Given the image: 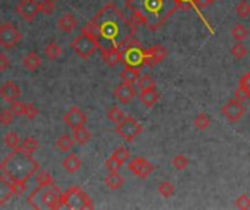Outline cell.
<instances>
[{
	"instance_id": "obj_1",
	"label": "cell",
	"mask_w": 250,
	"mask_h": 210,
	"mask_svg": "<svg viewBox=\"0 0 250 210\" xmlns=\"http://www.w3.org/2000/svg\"><path fill=\"white\" fill-rule=\"evenodd\" d=\"M82 32L95 41L100 51H107L120 48L125 42L135 37L136 25L129 20L114 3L110 1L103 6L91 20L86 22Z\"/></svg>"
},
{
	"instance_id": "obj_2",
	"label": "cell",
	"mask_w": 250,
	"mask_h": 210,
	"mask_svg": "<svg viewBox=\"0 0 250 210\" xmlns=\"http://www.w3.org/2000/svg\"><path fill=\"white\" fill-rule=\"evenodd\" d=\"M126 7L135 25L157 31L180 9V4L177 0H126Z\"/></svg>"
},
{
	"instance_id": "obj_3",
	"label": "cell",
	"mask_w": 250,
	"mask_h": 210,
	"mask_svg": "<svg viewBox=\"0 0 250 210\" xmlns=\"http://www.w3.org/2000/svg\"><path fill=\"white\" fill-rule=\"evenodd\" d=\"M40 171V164L32 155L23 152L21 148L13 149L0 164V172L10 180L21 196L26 190V183Z\"/></svg>"
},
{
	"instance_id": "obj_4",
	"label": "cell",
	"mask_w": 250,
	"mask_h": 210,
	"mask_svg": "<svg viewBox=\"0 0 250 210\" xmlns=\"http://www.w3.org/2000/svg\"><path fill=\"white\" fill-rule=\"evenodd\" d=\"M26 203L34 209H51L57 210L63 208L62 193L54 184L38 186L26 199Z\"/></svg>"
},
{
	"instance_id": "obj_5",
	"label": "cell",
	"mask_w": 250,
	"mask_h": 210,
	"mask_svg": "<svg viewBox=\"0 0 250 210\" xmlns=\"http://www.w3.org/2000/svg\"><path fill=\"white\" fill-rule=\"evenodd\" d=\"M120 51H122V63L125 66H130V67H136V69H141L145 66V63H144L145 48L135 37H132L127 42H125L120 47Z\"/></svg>"
},
{
	"instance_id": "obj_6",
	"label": "cell",
	"mask_w": 250,
	"mask_h": 210,
	"mask_svg": "<svg viewBox=\"0 0 250 210\" xmlns=\"http://www.w3.org/2000/svg\"><path fill=\"white\" fill-rule=\"evenodd\" d=\"M62 203L63 208H67L70 210L81 209H94V203L91 197L82 191L79 187H70L64 193H62Z\"/></svg>"
},
{
	"instance_id": "obj_7",
	"label": "cell",
	"mask_w": 250,
	"mask_h": 210,
	"mask_svg": "<svg viewBox=\"0 0 250 210\" xmlns=\"http://www.w3.org/2000/svg\"><path fill=\"white\" fill-rule=\"evenodd\" d=\"M142 124L133 117H125L119 124H116V133L126 142H133L142 133Z\"/></svg>"
},
{
	"instance_id": "obj_8",
	"label": "cell",
	"mask_w": 250,
	"mask_h": 210,
	"mask_svg": "<svg viewBox=\"0 0 250 210\" xmlns=\"http://www.w3.org/2000/svg\"><path fill=\"white\" fill-rule=\"evenodd\" d=\"M72 48H73V51H75L82 60H89V58L95 54V51L98 50L95 41H94L91 37H88L86 34H83V32H82L79 37H76V38L73 39Z\"/></svg>"
},
{
	"instance_id": "obj_9",
	"label": "cell",
	"mask_w": 250,
	"mask_h": 210,
	"mask_svg": "<svg viewBox=\"0 0 250 210\" xmlns=\"http://www.w3.org/2000/svg\"><path fill=\"white\" fill-rule=\"evenodd\" d=\"M221 114H223V117H224L227 121H230V123H237V121H240V120L245 117V114H246V107L243 105L242 101L233 98V99H230V101L221 108Z\"/></svg>"
},
{
	"instance_id": "obj_10",
	"label": "cell",
	"mask_w": 250,
	"mask_h": 210,
	"mask_svg": "<svg viewBox=\"0 0 250 210\" xmlns=\"http://www.w3.org/2000/svg\"><path fill=\"white\" fill-rule=\"evenodd\" d=\"M22 35L21 32L10 23H3L0 25V45L6 50L13 48L19 41Z\"/></svg>"
},
{
	"instance_id": "obj_11",
	"label": "cell",
	"mask_w": 250,
	"mask_h": 210,
	"mask_svg": "<svg viewBox=\"0 0 250 210\" xmlns=\"http://www.w3.org/2000/svg\"><path fill=\"white\" fill-rule=\"evenodd\" d=\"M127 170H129L133 175H136V177H139V178H148V177L155 171V165L151 164L148 159L139 158V156H138V158H133V159L129 161Z\"/></svg>"
},
{
	"instance_id": "obj_12",
	"label": "cell",
	"mask_w": 250,
	"mask_h": 210,
	"mask_svg": "<svg viewBox=\"0 0 250 210\" xmlns=\"http://www.w3.org/2000/svg\"><path fill=\"white\" fill-rule=\"evenodd\" d=\"M16 13L26 22H32L40 13V1L37 0H19L16 6Z\"/></svg>"
},
{
	"instance_id": "obj_13",
	"label": "cell",
	"mask_w": 250,
	"mask_h": 210,
	"mask_svg": "<svg viewBox=\"0 0 250 210\" xmlns=\"http://www.w3.org/2000/svg\"><path fill=\"white\" fill-rule=\"evenodd\" d=\"M86 120H88V118H86V114H85L81 108H78V107H72V108L63 115L64 124H66L69 129H72V130L85 126V124H86Z\"/></svg>"
},
{
	"instance_id": "obj_14",
	"label": "cell",
	"mask_w": 250,
	"mask_h": 210,
	"mask_svg": "<svg viewBox=\"0 0 250 210\" xmlns=\"http://www.w3.org/2000/svg\"><path fill=\"white\" fill-rule=\"evenodd\" d=\"M166 57H167V50L164 48V45L157 44V45H152V47L145 50V60H144V63L148 67H154L158 63H161Z\"/></svg>"
},
{
	"instance_id": "obj_15",
	"label": "cell",
	"mask_w": 250,
	"mask_h": 210,
	"mask_svg": "<svg viewBox=\"0 0 250 210\" xmlns=\"http://www.w3.org/2000/svg\"><path fill=\"white\" fill-rule=\"evenodd\" d=\"M113 95L116 96V99H117L119 102H122V104H129L138 94H136V89H135V86H133L132 83L123 82V83H120V85L114 89Z\"/></svg>"
},
{
	"instance_id": "obj_16",
	"label": "cell",
	"mask_w": 250,
	"mask_h": 210,
	"mask_svg": "<svg viewBox=\"0 0 250 210\" xmlns=\"http://www.w3.org/2000/svg\"><path fill=\"white\" fill-rule=\"evenodd\" d=\"M13 196H18V190L15 184L1 174L0 175V206H4Z\"/></svg>"
},
{
	"instance_id": "obj_17",
	"label": "cell",
	"mask_w": 250,
	"mask_h": 210,
	"mask_svg": "<svg viewBox=\"0 0 250 210\" xmlns=\"http://www.w3.org/2000/svg\"><path fill=\"white\" fill-rule=\"evenodd\" d=\"M21 96V89L19 86L12 82V80H7L1 88H0V98L6 102H13V101H18Z\"/></svg>"
},
{
	"instance_id": "obj_18",
	"label": "cell",
	"mask_w": 250,
	"mask_h": 210,
	"mask_svg": "<svg viewBox=\"0 0 250 210\" xmlns=\"http://www.w3.org/2000/svg\"><path fill=\"white\" fill-rule=\"evenodd\" d=\"M236 99L239 101H250V72H248L246 75L242 76V79L239 80V88L236 91V95H234Z\"/></svg>"
},
{
	"instance_id": "obj_19",
	"label": "cell",
	"mask_w": 250,
	"mask_h": 210,
	"mask_svg": "<svg viewBox=\"0 0 250 210\" xmlns=\"http://www.w3.org/2000/svg\"><path fill=\"white\" fill-rule=\"evenodd\" d=\"M57 26H59L60 31H63V32H66V34H70V32H73V31L76 29L78 20H76V18H75L72 13H64V15L59 19Z\"/></svg>"
},
{
	"instance_id": "obj_20",
	"label": "cell",
	"mask_w": 250,
	"mask_h": 210,
	"mask_svg": "<svg viewBox=\"0 0 250 210\" xmlns=\"http://www.w3.org/2000/svg\"><path fill=\"white\" fill-rule=\"evenodd\" d=\"M139 99L141 102L146 107V108H152L158 99H160V94L155 88H151V89H145V91H141V95H139Z\"/></svg>"
},
{
	"instance_id": "obj_21",
	"label": "cell",
	"mask_w": 250,
	"mask_h": 210,
	"mask_svg": "<svg viewBox=\"0 0 250 210\" xmlns=\"http://www.w3.org/2000/svg\"><path fill=\"white\" fill-rule=\"evenodd\" d=\"M41 63H42L41 57H40L37 53H34V51L28 53V54L22 58L23 67H25L26 70H29V72H37V70L41 67Z\"/></svg>"
},
{
	"instance_id": "obj_22",
	"label": "cell",
	"mask_w": 250,
	"mask_h": 210,
	"mask_svg": "<svg viewBox=\"0 0 250 210\" xmlns=\"http://www.w3.org/2000/svg\"><path fill=\"white\" fill-rule=\"evenodd\" d=\"M101 57L104 60V63L110 67H114L116 64L122 63V51L120 48H113V50H107V51H101Z\"/></svg>"
},
{
	"instance_id": "obj_23",
	"label": "cell",
	"mask_w": 250,
	"mask_h": 210,
	"mask_svg": "<svg viewBox=\"0 0 250 210\" xmlns=\"http://www.w3.org/2000/svg\"><path fill=\"white\" fill-rule=\"evenodd\" d=\"M63 168H64V171L66 172H69V174H75V172H78L79 170H81V167H82V161L76 156V155H73V153H70L69 156H66L64 158V161H63Z\"/></svg>"
},
{
	"instance_id": "obj_24",
	"label": "cell",
	"mask_w": 250,
	"mask_h": 210,
	"mask_svg": "<svg viewBox=\"0 0 250 210\" xmlns=\"http://www.w3.org/2000/svg\"><path fill=\"white\" fill-rule=\"evenodd\" d=\"M104 184L107 189L110 190H119L122 189V186L125 184V178L119 174V172H110L105 178H104Z\"/></svg>"
},
{
	"instance_id": "obj_25",
	"label": "cell",
	"mask_w": 250,
	"mask_h": 210,
	"mask_svg": "<svg viewBox=\"0 0 250 210\" xmlns=\"http://www.w3.org/2000/svg\"><path fill=\"white\" fill-rule=\"evenodd\" d=\"M139 76H141L139 69H136V67H130V66H125V69L120 72V77H122V80H123V82H127V83H132V85L138 82Z\"/></svg>"
},
{
	"instance_id": "obj_26",
	"label": "cell",
	"mask_w": 250,
	"mask_h": 210,
	"mask_svg": "<svg viewBox=\"0 0 250 210\" xmlns=\"http://www.w3.org/2000/svg\"><path fill=\"white\" fill-rule=\"evenodd\" d=\"M91 137H92V134H91V132H89L85 126L78 127V129L73 130V140H75V143H78L79 146L86 145V143L91 140Z\"/></svg>"
},
{
	"instance_id": "obj_27",
	"label": "cell",
	"mask_w": 250,
	"mask_h": 210,
	"mask_svg": "<svg viewBox=\"0 0 250 210\" xmlns=\"http://www.w3.org/2000/svg\"><path fill=\"white\" fill-rule=\"evenodd\" d=\"M179 1V4H180V9H192V10H195L196 13H198V16L202 19V22L205 23V26L209 29V32H214V29L209 26V23L207 22V19L201 15V9L198 7V3H196V0H177Z\"/></svg>"
},
{
	"instance_id": "obj_28",
	"label": "cell",
	"mask_w": 250,
	"mask_h": 210,
	"mask_svg": "<svg viewBox=\"0 0 250 210\" xmlns=\"http://www.w3.org/2000/svg\"><path fill=\"white\" fill-rule=\"evenodd\" d=\"M75 145V140H73V136H69V134H62L57 140H56V146L59 151L62 152H69Z\"/></svg>"
},
{
	"instance_id": "obj_29",
	"label": "cell",
	"mask_w": 250,
	"mask_h": 210,
	"mask_svg": "<svg viewBox=\"0 0 250 210\" xmlns=\"http://www.w3.org/2000/svg\"><path fill=\"white\" fill-rule=\"evenodd\" d=\"M231 37L234 38L236 42H243L248 37H249V31L245 25L237 23L231 28Z\"/></svg>"
},
{
	"instance_id": "obj_30",
	"label": "cell",
	"mask_w": 250,
	"mask_h": 210,
	"mask_svg": "<svg viewBox=\"0 0 250 210\" xmlns=\"http://www.w3.org/2000/svg\"><path fill=\"white\" fill-rule=\"evenodd\" d=\"M193 126L199 130V132H205L211 127V118L205 114V113H201L195 117L193 120Z\"/></svg>"
},
{
	"instance_id": "obj_31",
	"label": "cell",
	"mask_w": 250,
	"mask_h": 210,
	"mask_svg": "<svg viewBox=\"0 0 250 210\" xmlns=\"http://www.w3.org/2000/svg\"><path fill=\"white\" fill-rule=\"evenodd\" d=\"M3 142H4V146L12 151L21 146V139L16 132H7L3 137Z\"/></svg>"
},
{
	"instance_id": "obj_32",
	"label": "cell",
	"mask_w": 250,
	"mask_h": 210,
	"mask_svg": "<svg viewBox=\"0 0 250 210\" xmlns=\"http://www.w3.org/2000/svg\"><path fill=\"white\" fill-rule=\"evenodd\" d=\"M23 152L32 155L34 152H37V149L40 148V143L35 137H26L21 142V146H19Z\"/></svg>"
},
{
	"instance_id": "obj_33",
	"label": "cell",
	"mask_w": 250,
	"mask_h": 210,
	"mask_svg": "<svg viewBox=\"0 0 250 210\" xmlns=\"http://www.w3.org/2000/svg\"><path fill=\"white\" fill-rule=\"evenodd\" d=\"M44 53H45V56H47L50 60H56V58H59V57L62 56V48H60V45L56 44V42H48V44L44 47Z\"/></svg>"
},
{
	"instance_id": "obj_34",
	"label": "cell",
	"mask_w": 250,
	"mask_h": 210,
	"mask_svg": "<svg viewBox=\"0 0 250 210\" xmlns=\"http://www.w3.org/2000/svg\"><path fill=\"white\" fill-rule=\"evenodd\" d=\"M125 117H126L125 113H123L119 107H111V108L107 111V118H108V121H111L113 124H119Z\"/></svg>"
},
{
	"instance_id": "obj_35",
	"label": "cell",
	"mask_w": 250,
	"mask_h": 210,
	"mask_svg": "<svg viewBox=\"0 0 250 210\" xmlns=\"http://www.w3.org/2000/svg\"><path fill=\"white\" fill-rule=\"evenodd\" d=\"M189 164H190V161H189V158L186 156V155H176L174 158H173V161H171V165L174 167V170H177V171H185L188 167H189Z\"/></svg>"
},
{
	"instance_id": "obj_36",
	"label": "cell",
	"mask_w": 250,
	"mask_h": 210,
	"mask_svg": "<svg viewBox=\"0 0 250 210\" xmlns=\"http://www.w3.org/2000/svg\"><path fill=\"white\" fill-rule=\"evenodd\" d=\"M174 191H176V189H174V186H173L170 181H163V183H160V186H158V193H160V196H163L164 199L173 197V196H174Z\"/></svg>"
},
{
	"instance_id": "obj_37",
	"label": "cell",
	"mask_w": 250,
	"mask_h": 210,
	"mask_svg": "<svg viewBox=\"0 0 250 210\" xmlns=\"http://www.w3.org/2000/svg\"><path fill=\"white\" fill-rule=\"evenodd\" d=\"M136 83H138V86H139V89H141V91L155 88V80H154L149 75H141Z\"/></svg>"
},
{
	"instance_id": "obj_38",
	"label": "cell",
	"mask_w": 250,
	"mask_h": 210,
	"mask_svg": "<svg viewBox=\"0 0 250 210\" xmlns=\"http://www.w3.org/2000/svg\"><path fill=\"white\" fill-rule=\"evenodd\" d=\"M231 54H233V57H234L236 60H242V58L246 57L248 48H246V45H245L243 42H236V44L233 45V48H231Z\"/></svg>"
},
{
	"instance_id": "obj_39",
	"label": "cell",
	"mask_w": 250,
	"mask_h": 210,
	"mask_svg": "<svg viewBox=\"0 0 250 210\" xmlns=\"http://www.w3.org/2000/svg\"><path fill=\"white\" fill-rule=\"evenodd\" d=\"M236 13L239 18L242 19H248L250 16V4L248 0H242L237 6H236Z\"/></svg>"
},
{
	"instance_id": "obj_40",
	"label": "cell",
	"mask_w": 250,
	"mask_h": 210,
	"mask_svg": "<svg viewBox=\"0 0 250 210\" xmlns=\"http://www.w3.org/2000/svg\"><path fill=\"white\" fill-rule=\"evenodd\" d=\"M113 156L120 161L122 164H126L129 159H130V152L125 148V146H119L114 152H113Z\"/></svg>"
},
{
	"instance_id": "obj_41",
	"label": "cell",
	"mask_w": 250,
	"mask_h": 210,
	"mask_svg": "<svg viewBox=\"0 0 250 210\" xmlns=\"http://www.w3.org/2000/svg\"><path fill=\"white\" fill-rule=\"evenodd\" d=\"M13 118H15V114L12 113L10 108H4L0 111V124L1 126H4V127L10 126L13 123Z\"/></svg>"
},
{
	"instance_id": "obj_42",
	"label": "cell",
	"mask_w": 250,
	"mask_h": 210,
	"mask_svg": "<svg viewBox=\"0 0 250 210\" xmlns=\"http://www.w3.org/2000/svg\"><path fill=\"white\" fill-rule=\"evenodd\" d=\"M54 7H56L54 0H42V1H40V13H42V15H47V16L53 15Z\"/></svg>"
},
{
	"instance_id": "obj_43",
	"label": "cell",
	"mask_w": 250,
	"mask_h": 210,
	"mask_svg": "<svg viewBox=\"0 0 250 210\" xmlns=\"http://www.w3.org/2000/svg\"><path fill=\"white\" fill-rule=\"evenodd\" d=\"M37 183L38 186H48V184H53V177L50 172H45V171H38L37 172Z\"/></svg>"
},
{
	"instance_id": "obj_44",
	"label": "cell",
	"mask_w": 250,
	"mask_h": 210,
	"mask_svg": "<svg viewBox=\"0 0 250 210\" xmlns=\"http://www.w3.org/2000/svg\"><path fill=\"white\" fill-rule=\"evenodd\" d=\"M234 206H236L237 209H242V210L250 209V196L249 194H240V196L236 199V203H234Z\"/></svg>"
},
{
	"instance_id": "obj_45",
	"label": "cell",
	"mask_w": 250,
	"mask_h": 210,
	"mask_svg": "<svg viewBox=\"0 0 250 210\" xmlns=\"http://www.w3.org/2000/svg\"><path fill=\"white\" fill-rule=\"evenodd\" d=\"M122 165H123V164H122L120 161H117L113 155L105 161V168H107L110 172H119V170L122 168Z\"/></svg>"
},
{
	"instance_id": "obj_46",
	"label": "cell",
	"mask_w": 250,
	"mask_h": 210,
	"mask_svg": "<svg viewBox=\"0 0 250 210\" xmlns=\"http://www.w3.org/2000/svg\"><path fill=\"white\" fill-rule=\"evenodd\" d=\"M40 114L38 108L34 105V104H25V111H23V115L28 118V120H34L37 115Z\"/></svg>"
},
{
	"instance_id": "obj_47",
	"label": "cell",
	"mask_w": 250,
	"mask_h": 210,
	"mask_svg": "<svg viewBox=\"0 0 250 210\" xmlns=\"http://www.w3.org/2000/svg\"><path fill=\"white\" fill-rule=\"evenodd\" d=\"M10 110H12V113H13L16 117H21V115H23L25 104L21 102L19 99H18V101H13V102H10Z\"/></svg>"
},
{
	"instance_id": "obj_48",
	"label": "cell",
	"mask_w": 250,
	"mask_h": 210,
	"mask_svg": "<svg viewBox=\"0 0 250 210\" xmlns=\"http://www.w3.org/2000/svg\"><path fill=\"white\" fill-rule=\"evenodd\" d=\"M9 67V57L4 53H0V73Z\"/></svg>"
},
{
	"instance_id": "obj_49",
	"label": "cell",
	"mask_w": 250,
	"mask_h": 210,
	"mask_svg": "<svg viewBox=\"0 0 250 210\" xmlns=\"http://www.w3.org/2000/svg\"><path fill=\"white\" fill-rule=\"evenodd\" d=\"M214 1H215V0H196L199 9H205V7H208L209 4H212Z\"/></svg>"
},
{
	"instance_id": "obj_50",
	"label": "cell",
	"mask_w": 250,
	"mask_h": 210,
	"mask_svg": "<svg viewBox=\"0 0 250 210\" xmlns=\"http://www.w3.org/2000/svg\"><path fill=\"white\" fill-rule=\"evenodd\" d=\"M54 1H59V0H54Z\"/></svg>"
}]
</instances>
